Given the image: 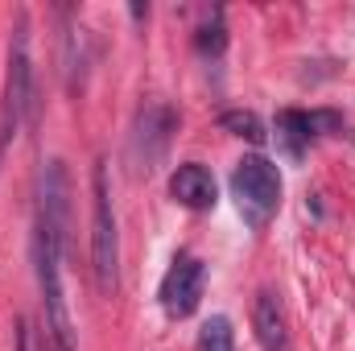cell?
<instances>
[{
	"label": "cell",
	"instance_id": "1",
	"mask_svg": "<svg viewBox=\"0 0 355 351\" xmlns=\"http://www.w3.org/2000/svg\"><path fill=\"white\" fill-rule=\"evenodd\" d=\"M33 58H29V21L21 17L8 42V71H4V103H0V153L33 116Z\"/></svg>",
	"mask_w": 355,
	"mask_h": 351
},
{
	"label": "cell",
	"instance_id": "2",
	"mask_svg": "<svg viewBox=\"0 0 355 351\" xmlns=\"http://www.w3.org/2000/svg\"><path fill=\"white\" fill-rule=\"evenodd\" d=\"M232 198H236L244 223L261 232L268 219L277 215V207H281V170L268 157H261V153L244 157L232 170Z\"/></svg>",
	"mask_w": 355,
	"mask_h": 351
},
{
	"label": "cell",
	"instance_id": "3",
	"mask_svg": "<svg viewBox=\"0 0 355 351\" xmlns=\"http://www.w3.org/2000/svg\"><path fill=\"white\" fill-rule=\"evenodd\" d=\"M95 219H91V268H95V285L99 293H112L120 281V236H116V211H112V194H107V170L103 162L95 166Z\"/></svg>",
	"mask_w": 355,
	"mask_h": 351
},
{
	"label": "cell",
	"instance_id": "4",
	"mask_svg": "<svg viewBox=\"0 0 355 351\" xmlns=\"http://www.w3.org/2000/svg\"><path fill=\"white\" fill-rule=\"evenodd\" d=\"M37 232L46 240H54L58 248H67V236H71V174L58 157L46 162L42 178H37Z\"/></svg>",
	"mask_w": 355,
	"mask_h": 351
},
{
	"label": "cell",
	"instance_id": "5",
	"mask_svg": "<svg viewBox=\"0 0 355 351\" xmlns=\"http://www.w3.org/2000/svg\"><path fill=\"white\" fill-rule=\"evenodd\" d=\"M202 289H207V264L194 261V257H178L162 281V310L170 318H190L202 302Z\"/></svg>",
	"mask_w": 355,
	"mask_h": 351
},
{
	"label": "cell",
	"instance_id": "6",
	"mask_svg": "<svg viewBox=\"0 0 355 351\" xmlns=\"http://www.w3.org/2000/svg\"><path fill=\"white\" fill-rule=\"evenodd\" d=\"M174 132H178V112L174 108H166V103H149V108H141V116H137V132H132V149H137L141 170H153V166L166 157Z\"/></svg>",
	"mask_w": 355,
	"mask_h": 351
},
{
	"label": "cell",
	"instance_id": "7",
	"mask_svg": "<svg viewBox=\"0 0 355 351\" xmlns=\"http://www.w3.org/2000/svg\"><path fill=\"white\" fill-rule=\"evenodd\" d=\"M170 194L174 203H182L186 211H211L219 203V186H215V174L198 162H186L170 174Z\"/></svg>",
	"mask_w": 355,
	"mask_h": 351
},
{
	"label": "cell",
	"instance_id": "8",
	"mask_svg": "<svg viewBox=\"0 0 355 351\" xmlns=\"http://www.w3.org/2000/svg\"><path fill=\"white\" fill-rule=\"evenodd\" d=\"M252 327H257V339L265 351H289V331H285V310L277 302V293L261 289L257 293V306H252Z\"/></svg>",
	"mask_w": 355,
	"mask_h": 351
},
{
	"label": "cell",
	"instance_id": "9",
	"mask_svg": "<svg viewBox=\"0 0 355 351\" xmlns=\"http://www.w3.org/2000/svg\"><path fill=\"white\" fill-rule=\"evenodd\" d=\"M277 141L289 149V157H302V149L314 141V132H310V112H281V116H277Z\"/></svg>",
	"mask_w": 355,
	"mask_h": 351
},
{
	"label": "cell",
	"instance_id": "10",
	"mask_svg": "<svg viewBox=\"0 0 355 351\" xmlns=\"http://www.w3.org/2000/svg\"><path fill=\"white\" fill-rule=\"evenodd\" d=\"M198 351H236V331L223 314L207 318L202 323V335H198Z\"/></svg>",
	"mask_w": 355,
	"mask_h": 351
},
{
	"label": "cell",
	"instance_id": "11",
	"mask_svg": "<svg viewBox=\"0 0 355 351\" xmlns=\"http://www.w3.org/2000/svg\"><path fill=\"white\" fill-rule=\"evenodd\" d=\"M219 128H227L232 137H244V141H252V145L265 141V124H261L252 112H223V116H219Z\"/></svg>",
	"mask_w": 355,
	"mask_h": 351
},
{
	"label": "cell",
	"instance_id": "12",
	"mask_svg": "<svg viewBox=\"0 0 355 351\" xmlns=\"http://www.w3.org/2000/svg\"><path fill=\"white\" fill-rule=\"evenodd\" d=\"M223 42H227V37H223V25H207V29H198V50H202V54H207V50L219 54Z\"/></svg>",
	"mask_w": 355,
	"mask_h": 351
},
{
	"label": "cell",
	"instance_id": "13",
	"mask_svg": "<svg viewBox=\"0 0 355 351\" xmlns=\"http://www.w3.org/2000/svg\"><path fill=\"white\" fill-rule=\"evenodd\" d=\"M12 343H17V351H29V327H25V318H17V331H12Z\"/></svg>",
	"mask_w": 355,
	"mask_h": 351
},
{
	"label": "cell",
	"instance_id": "14",
	"mask_svg": "<svg viewBox=\"0 0 355 351\" xmlns=\"http://www.w3.org/2000/svg\"><path fill=\"white\" fill-rule=\"evenodd\" d=\"M42 351H58L54 343H50V335H42Z\"/></svg>",
	"mask_w": 355,
	"mask_h": 351
}]
</instances>
